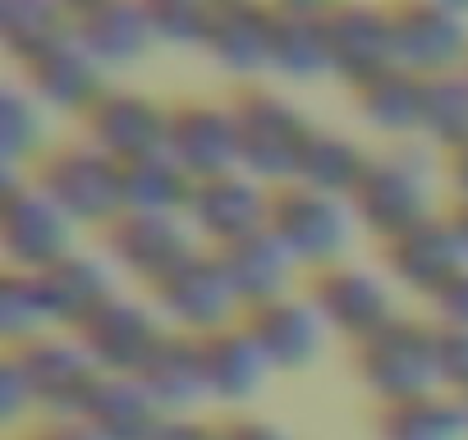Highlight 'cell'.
<instances>
[{
    "instance_id": "f546056e",
    "label": "cell",
    "mask_w": 468,
    "mask_h": 440,
    "mask_svg": "<svg viewBox=\"0 0 468 440\" xmlns=\"http://www.w3.org/2000/svg\"><path fill=\"white\" fill-rule=\"evenodd\" d=\"M120 193H124V211L184 215L193 197V174L170 152H147L120 165Z\"/></svg>"
},
{
    "instance_id": "8d00e7d4",
    "label": "cell",
    "mask_w": 468,
    "mask_h": 440,
    "mask_svg": "<svg viewBox=\"0 0 468 440\" xmlns=\"http://www.w3.org/2000/svg\"><path fill=\"white\" fill-rule=\"evenodd\" d=\"M436 385L454 399L468 394V330L436 326Z\"/></svg>"
},
{
    "instance_id": "6da1fadb",
    "label": "cell",
    "mask_w": 468,
    "mask_h": 440,
    "mask_svg": "<svg viewBox=\"0 0 468 440\" xmlns=\"http://www.w3.org/2000/svg\"><path fill=\"white\" fill-rule=\"evenodd\" d=\"M349 211L358 220V230L377 235L381 244L418 225V220L436 215V174H431L427 152L413 142L372 152L358 188L349 193Z\"/></svg>"
},
{
    "instance_id": "ab89813d",
    "label": "cell",
    "mask_w": 468,
    "mask_h": 440,
    "mask_svg": "<svg viewBox=\"0 0 468 440\" xmlns=\"http://www.w3.org/2000/svg\"><path fill=\"white\" fill-rule=\"evenodd\" d=\"M216 440H294L281 422H271V417H253V413H244V417H225L220 426H216Z\"/></svg>"
},
{
    "instance_id": "f35d334b",
    "label": "cell",
    "mask_w": 468,
    "mask_h": 440,
    "mask_svg": "<svg viewBox=\"0 0 468 440\" xmlns=\"http://www.w3.org/2000/svg\"><path fill=\"white\" fill-rule=\"evenodd\" d=\"M427 303H431V312H436V326H463V330H468V267L454 271Z\"/></svg>"
},
{
    "instance_id": "d590c367",
    "label": "cell",
    "mask_w": 468,
    "mask_h": 440,
    "mask_svg": "<svg viewBox=\"0 0 468 440\" xmlns=\"http://www.w3.org/2000/svg\"><path fill=\"white\" fill-rule=\"evenodd\" d=\"M147 19H152L156 47H170V51H193L197 47L202 51L211 5L207 0H147Z\"/></svg>"
},
{
    "instance_id": "2e32d148",
    "label": "cell",
    "mask_w": 468,
    "mask_h": 440,
    "mask_svg": "<svg viewBox=\"0 0 468 440\" xmlns=\"http://www.w3.org/2000/svg\"><path fill=\"white\" fill-rule=\"evenodd\" d=\"M463 248L454 239V225L450 215L436 211L427 220H418V225L399 230L395 239L381 244V271L390 285H404L422 299H431L454 271H463Z\"/></svg>"
},
{
    "instance_id": "f1b7e54d",
    "label": "cell",
    "mask_w": 468,
    "mask_h": 440,
    "mask_svg": "<svg viewBox=\"0 0 468 440\" xmlns=\"http://www.w3.org/2000/svg\"><path fill=\"white\" fill-rule=\"evenodd\" d=\"M372 431L377 440H468V417L454 394L427 390L413 399L377 403Z\"/></svg>"
},
{
    "instance_id": "4316f807",
    "label": "cell",
    "mask_w": 468,
    "mask_h": 440,
    "mask_svg": "<svg viewBox=\"0 0 468 440\" xmlns=\"http://www.w3.org/2000/svg\"><path fill=\"white\" fill-rule=\"evenodd\" d=\"M216 253H220V267H225L234 294H239L244 312H249V308H262V303H271V299L294 294L290 285H294L299 262L285 253V244H281L271 230H258V235L229 244V248H216Z\"/></svg>"
},
{
    "instance_id": "7c38bea8",
    "label": "cell",
    "mask_w": 468,
    "mask_h": 440,
    "mask_svg": "<svg viewBox=\"0 0 468 440\" xmlns=\"http://www.w3.org/2000/svg\"><path fill=\"white\" fill-rule=\"evenodd\" d=\"M308 299L322 312L326 330L331 335H345L354 344L395 317L390 280L381 271H372V267H358V262H335L326 271H313Z\"/></svg>"
},
{
    "instance_id": "ffe728a7",
    "label": "cell",
    "mask_w": 468,
    "mask_h": 440,
    "mask_svg": "<svg viewBox=\"0 0 468 440\" xmlns=\"http://www.w3.org/2000/svg\"><path fill=\"white\" fill-rule=\"evenodd\" d=\"M37 285H42V299H47V312H51L56 330H79L101 303H111L120 294L111 257L83 253V248H74L69 257L47 267L37 276Z\"/></svg>"
},
{
    "instance_id": "44dd1931",
    "label": "cell",
    "mask_w": 468,
    "mask_h": 440,
    "mask_svg": "<svg viewBox=\"0 0 468 440\" xmlns=\"http://www.w3.org/2000/svg\"><path fill=\"white\" fill-rule=\"evenodd\" d=\"M152 399L161 403L165 417H193V403L211 399L207 394V367H202V335L188 330H170L156 340V349L147 353V362L133 372Z\"/></svg>"
},
{
    "instance_id": "b9f144b4",
    "label": "cell",
    "mask_w": 468,
    "mask_h": 440,
    "mask_svg": "<svg viewBox=\"0 0 468 440\" xmlns=\"http://www.w3.org/2000/svg\"><path fill=\"white\" fill-rule=\"evenodd\" d=\"M33 440H101L83 417H56V422H47Z\"/></svg>"
},
{
    "instance_id": "7bdbcfd3",
    "label": "cell",
    "mask_w": 468,
    "mask_h": 440,
    "mask_svg": "<svg viewBox=\"0 0 468 440\" xmlns=\"http://www.w3.org/2000/svg\"><path fill=\"white\" fill-rule=\"evenodd\" d=\"M445 179L454 183V202H468V142L445 152Z\"/></svg>"
},
{
    "instance_id": "e575fe53",
    "label": "cell",
    "mask_w": 468,
    "mask_h": 440,
    "mask_svg": "<svg viewBox=\"0 0 468 440\" xmlns=\"http://www.w3.org/2000/svg\"><path fill=\"white\" fill-rule=\"evenodd\" d=\"M47 330H56V326H51V312H47L37 276L5 271L0 276V335H5V344L19 349V344H28V340H37Z\"/></svg>"
},
{
    "instance_id": "ee69618b",
    "label": "cell",
    "mask_w": 468,
    "mask_h": 440,
    "mask_svg": "<svg viewBox=\"0 0 468 440\" xmlns=\"http://www.w3.org/2000/svg\"><path fill=\"white\" fill-rule=\"evenodd\" d=\"M450 225H454V239H459V248H463V262H468V202H454L450 211Z\"/></svg>"
},
{
    "instance_id": "7a4b0ae2",
    "label": "cell",
    "mask_w": 468,
    "mask_h": 440,
    "mask_svg": "<svg viewBox=\"0 0 468 440\" xmlns=\"http://www.w3.org/2000/svg\"><path fill=\"white\" fill-rule=\"evenodd\" d=\"M229 106H234V124H239V170L267 188L294 183L299 152L313 133L303 106L276 88H244Z\"/></svg>"
},
{
    "instance_id": "e0dca14e",
    "label": "cell",
    "mask_w": 468,
    "mask_h": 440,
    "mask_svg": "<svg viewBox=\"0 0 468 440\" xmlns=\"http://www.w3.org/2000/svg\"><path fill=\"white\" fill-rule=\"evenodd\" d=\"M165 129H170V106H161L147 92L133 88H111L88 115H83V133L92 147H101L106 156H115L120 165L147 152H165Z\"/></svg>"
},
{
    "instance_id": "d6986e66",
    "label": "cell",
    "mask_w": 468,
    "mask_h": 440,
    "mask_svg": "<svg viewBox=\"0 0 468 440\" xmlns=\"http://www.w3.org/2000/svg\"><path fill=\"white\" fill-rule=\"evenodd\" d=\"M106 65L69 33L60 37L56 47H47L33 65H24V83L33 88V97L47 106V110H65V115H88L106 92Z\"/></svg>"
},
{
    "instance_id": "9a60e30c",
    "label": "cell",
    "mask_w": 468,
    "mask_h": 440,
    "mask_svg": "<svg viewBox=\"0 0 468 440\" xmlns=\"http://www.w3.org/2000/svg\"><path fill=\"white\" fill-rule=\"evenodd\" d=\"M74 335L88 349V358L97 362V372H138L147 362V353L156 349V340L165 335V321L152 303H143L133 294H115Z\"/></svg>"
},
{
    "instance_id": "4dcf8cb0",
    "label": "cell",
    "mask_w": 468,
    "mask_h": 440,
    "mask_svg": "<svg viewBox=\"0 0 468 440\" xmlns=\"http://www.w3.org/2000/svg\"><path fill=\"white\" fill-rule=\"evenodd\" d=\"M354 110L367 129L386 133V138H418V120H422V79L409 69H386L377 79H367L363 88H354Z\"/></svg>"
},
{
    "instance_id": "1f68e13d",
    "label": "cell",
    "mask_w": 468,
    "mask_h": 440,
    "mask_svg": "<svg viewBox=\"0 0 468 440\" xmlns=\"http://www.w3.org/2000/svg\"><path fill=\"white\" fill-rule=\"evenodd\" d=\"M74 33V5L56 0H0V47L24 69L33 65L47 47Z\"/></svg>"
},
{
    "instance_id": "f6af8a7d",
    "label": "cell",
    "mask_w": 468,
    "mask_h": 440,
    "mask_svg": "<svg viewBox=\"0 0 468 440\" xmlns=\"http://www.w3.org/2000/svg\"><path fill=\"white\" fill-rule=\"evenodd\" d=\"M459 403H463V417H468V394H463V399H459Z\"/></svg>"
},
{
    "instance_id": "603a6c76",
    "label": "cell",
    "mask_w": 468,
    "mask_h": 440,
    "mask_svg": "<svg viewBox=\"0 0 468 440\" xmlns=\"http://www.w3.org/2000/svg\"><path fill=\"white\" fill-rule=\"evenodd\" d=\"M271 74L290 83H317L331 74V51H326V5L313 0H285L271 5Z\"/></svg>"
},
{
    "instance_id": "484cf974",
    "label": "cell",
    "mask_w": 468,
    "mask_h": 440,
    "mask_svg": "<svg viewBox=\"0 0 468 440\" xmlns=\"http://www.w3.org/2000/svg\"><path fill=\"white\" fill-rule=\"evenodd\" d=\"M202 367H207V394L216 403H249L262 394L271 376V362L244 321L202 335Z\"/></svg>"
},
{
    "instance_id": "d6a6232c",
    "label": "cell",
    "mask_w": 468,
    "mask_h": 440,
    "mask_svg": "<svg viewBox=\"0 0 468 440\" xmlns=\"http://www.w3.org/2000/svg\"><path fill=\"white\" fill-rule=\"evenodd\" d=\"M47 152V106L24 79H10L0 88V161L10 170H24L28 161L37 165Z\"/></svg>"
},
{
    "instance_id": "9c48e42d",
    "label": "cell",
    "mask_w": 468,
    "mask_h": 440,
    "mask_svg": "<svg viewBox=\"0 0 468 440\" xmlns=\"http://www.w3.org/2000/svg\"><path fill=\"white\" fill-rule=\"evenodd\" d=\"M106 257L115 271H129L147 289H156L175 267H184L202 244L188 225V215H147V211H120L101 230Z\"/></svg>"
},
{
    "instance_id": "52a82bcc",
    "label": "cell",
    "mask_w": 468,
    "mask_h": 440,
    "mask_svg": "<svg viewBox=\"0 0 468 440\" xmlns=\"http://www.w3.org/2000/svg\"><path fill=\"white\" fill-rule=\"evenodd\" d=\"M152 308L170 330H188V335H211L244 321V303L234 294L216 248H197L184 267H175L152 289Z\"/></svg>"
},
{
    "instance_id": "30bf717a",
    "label": "cell",
    "mask_w": 468,
    "mask_h": 440,
    "mask_svg": "<svg viewBox=\"0 0 468 440\" xmlns=\"http://www.w3.org/2000/svg\"><path fill=\"white\" fill-rule=\"evenodd\" d=\"M33 385V399H37V413H47L51 422L56 417H79L92 385H97V362L88 358V349L79 344L74 330H47L19 349H10Z\"/></svg>"
},
{
    "instance_id": "8992f818",
    "label": "cell",
    "mask_w": 468,
    "mask_h": 440,
    "mask_svg": "<svg viewBox=\"0 0 468 440\" xmlns=\"http://www.w3.org/2000/svg\"><path fill=\"white\" fill-rule=\"evenodd\" d=\"M33 183L74 220V225H97L106 230L124 211L120 193V161L106 156L101 147L83 142H60L33 165Z\"/></svg>"
},
{
    "instance_id": "3957f363",
    "label": "cell",
    "mask_w": 468,
    "mask_h": 440,
    "mask_svg": "<svg viewBox=\"0 0 468 440\" xmlns=\"http://www.w3.org/2000/svg\"><path fill=\"white\" fill-rule=\"evenodd\" d=\"M354 376L377 403L413 399L436 385V326L395 312L354 344Z\"/></svg>"
},
{
    "instance_id": "277c9868",
    "label": "cell",
    "mask_w": 468,
    "mask_h": 440,
    "mask_svg": "<svg viewBox=\"0 0 468 440\" xmlns=\"http://www.w3.org/2000/svg\"><path fill=\"white\" fill-rule=\"evenodd\" d=\"M74 220L33 183V174L5 165V183H0V253H5V271H28L42 276L60 257L74 253Z\"/></svg>"
},
{
    "instance_id": "83f0119b",
    "label": "cell",
    "mask_w": 468,
    "mask_h": 440,
    "mask_svg": "<svg viewBox=\"0 0 468 440\" xmlns=\"http://www.w3.org/2000/svg\"><path fill=\"white\" fill-rule=\"evenodd\" d=\"M367 161H372V152H367L354 133L331 129V124H313V133H308V142H303V152H299L294 183L349 202V193L358 188Z\"/></svg>"
},
{
    "instance_id": "4fadbf2b",
    "label": "cell",
    "mask_w": 468,
    "mask_h": 440,
    "mask_svg": "<svg viewBox=\"0 0 468 440\" xmlns=\"http://www.w3.org/2000/svg\"><path fill=\"white\" fill-rule=\"evenodd\" d=\"M326 51H331V79H340L349 92L367 79L395 69V33L386 5H326Z\"/></svg>"
},
{
    "instance_id": "cb8c5ba5",
    "label": "cell",
    "mask_w": 468,
    "mask_h": 440,
    "mask_svg": "<svg viewBox=\"0 0 468 440\" xmlns=\"http://www.w3.org/2000/svg\"><path fill=\"white\" fill-rule=\"evenodd\" d=\"M79 417L101 440H152L165 422L161 403L133 372H101Z\"/></svg>"
},
{
    "instance_id": "5b68a950",
    "label": "cell",
    "mask_w": 468,
    "mask_h": 440,
    "mask_svg": "<svg viewBox=\"0 0 468 440\" xmlns=\"http://www.w3.org/2000/svg\"><path fill=\"white\" fill-rule=\"evenodd\" d=\"M267 230L285 244V253L299 267L326 271V267L345 262L358 220L345 197H331V193H317L303 183H281V188H271Z\"/></svg>"
},
{
    "instance_id": "ac0fdd59",
    "label": "cell",
    "mask_w": 468,
    "mask_h": 440,
    "mask_svg": "<svg viewBox=\"0 0 468 440\" xmlns=\"http://www.w3.org/2000/svg\"><path fill=\"white\" fill-rule=\"evenodd\" d=\"M244 326L258 340V349L267 353L271 372H308L326 353V340H331V330L308 294H285L262 308H249Z\"/></svg>"
},
{
    "instance_id": "5bb4252c",
    "label": "cell",
    "mask_w": 468,
    "mask_h": 440,
    "mask_svg": "<svg viewBox=\"0 0 468 440\" xmlns=\"http://www.w3.org/2000/svg\"><path fill=\"white\" fill-rule=\"evenodd\" d=\"M165 152L193 174H229L239 170V124H234L229 101H207L188 97L170 106V129H165Z\"/></svg>"
},
{
    "instance_id": "60d3db41",
    "label": "cell",
    "mask_w": 468,
    "mask_h": 440,
    "mask_svg": "<svg viewBox=\"0 0 468 440\" xmlns=\"http://www.w3.org/2000/svg\"><path fill=\"white\" fill-rule=\"evenodd\" d=\"M152 440H216V426L197 417H165Z\"/></svg>"
},
{
    "instance_id": "d4e9b609",
    "label": "cell",
    "mask_w": 468,
    "mask_h": 440,
    "mask_svg": "<svg viewBox=\"0 0 468 440\" xmlns=\"http://www.w3.org/2000/svg\"><path fill=\"white\" fill-rule=\"evenodd\" d=\"M202 51L229 74H262L271 60V5H253V0L211 5Z\"/></svg>"
},
{
    "instance_id": "836d02e7",
    "label": "cell",
    "mask_w": 468,
    "mask_h": 440,
    "mask_svg": "<svg viewBox=\"0 0 468 440\" xmlns=\"http://www.w3.org/2000/svg\"><path fill=\"white\" fill-rule=\"evenodd\" d=\"M418 138L431 142V147H441V152H454V147L468 142V69L422 79Z\"/></svg>"
},
{
    "instance_id": "8fae6325",
    "label": "cell",
    "mask_w": 468,
    "mask_h": 440,
    "mask_svg": "<svg viewBox=\"0 0 468 440\" xmlns=\"http://www.w3.org/2000/svg\"><path fill=\"white\" fill-rule=\"evenodd\" d=\"M188 225L207 248H229L258 230H267L271 215V188L258 183L244 170L229 174H211V179H193V197H188Z\"/></svg>"
},
{
    "instance_id": "ba28073f",
    "label": "cell",
    "mask_w": 468,
    "mask_h": 440,
    "mask_svg": "<svg viewBox=\"0 0 468 440\" xmlns=\"http://www.w3.org/2000/svg\"><path fill=\"white\" fill-rule=\"evenodd\" d=\"M395 33V65L431 79L468 69V10L450 0H404L390 5Z\"/></svg>"
},
{
    "instance_id": "7402d4cb",
    "label": "cell",
    "mask_w": 468,
    "mask_h": 440,
    "mask_svg": "<svg viewBox=\"0 0 468 440\" xmlns=\"http://www.w3.org/2000/svg\"><path fill=\"white\" fill-rule=\"evenodd\" d=\"M74 37L106 69L138 65L156 47L147 5H138V0H83V5H74Z\"/></svg>"
},
{
    "instance_id": "74e56055",
    "label": "cell",
    "mask_w": 468,
    "mask_h": 440,
    "mask_svg": "<svg viewBox=\"0 0 468 440\" xmlns=\"http://www.w3.org/2000/svg\"><path fill=\"white\" fill-rule=\"evenodd\" d=\"M28 413H37L33 385H28L19 358L5 349V358H0V417H5V422H19V417H28Z\"/></svg>"
}]
</instances>
